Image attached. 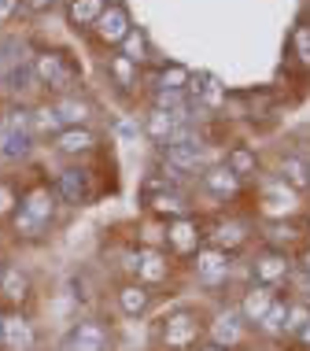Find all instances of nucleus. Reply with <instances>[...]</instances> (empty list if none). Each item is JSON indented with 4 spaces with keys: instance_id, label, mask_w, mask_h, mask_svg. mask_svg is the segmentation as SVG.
Here are the masks:
<instances>
[{
    "instance_id": "obj_1",
    "label": "nucleus",
    "mask_w": 310,
    "mask_h": 351,
    "mask_svg": "<svg viewBox=\"0 0 310 351\" xmlns=\"http://www.w3.org/2000/svg\"><path fill=\"white\" fill-rule=\"evenodd\" d=\"M55 200L60 196L49 185H34L30 193H23L18 196V207L12 211V233L18 241H41L55 218V207H60Z\"/></svg>"
},
{
    "instance_id": "obj_2",
    "label": "nucleus",
    "mask_w": 310,
    "mask_h": 351,
    "mask_svg": "<svg viewBox=\"0 0 310 351\" xmlns=\"http://www.w3.org/2000/svg\"><path fill=\"white\" fill-rule=\"evenodd\" d=\"M203 337H207V318L196 307L170 311L155 329V340L163 351H192L196 344H203Z\"/></svg>"
},
{
    "instance_id": "obj_3",
    "label": "nucleus",
    "mask_w": 310,
    "mask_h": 351,
    "mask_svg": "<svg viewBox=\"0 0 310 351\" xmlns=\"http://www.w3.org/2000/svg\"><path fill=\"white\" fill-rule=\"evenodd\" d=\"M34 152V130H30V111L26 108H8L0 119V159L18 163Z\"/></svg>"
},
{
    "instance_id": "obj_4",
    "label": "nucleus",
    "mask_w": 310,
    "mask_h": 351,
    "mask_svg": "<svg viewBox=\"0 0 310 351\" xmlns=\"http://www.w3.org/2000/svg\"><path fill=\"white\" fill-rule=\"evenodd\" d=\"M30 67H34L37 85H49V89L60 93V97L78 89V67H74L63 52H37L30 60Z\"/></svg>"
},
{
    "instance_id": "obj_5",
    "label": "nucleus",
    "mask_w": 310,
    "mask_h": 351,
    "mask_svg": "<svg viewBox=\"0 0 310 351\" xmlns=\"http://www.w3.org/2000/svg\"><path fill=\"white\" fill-rule=\"evenodd\" d=\"M170 255H166V248H137L126 255V270L133 274L129 281H140L148 285V289H159L166 278H170Z\"/></svg>"
},
{
    "instance_id": "obj_6",
    "label": "nucleus",
    "mask_w": 310,
    "mask_h": 351,
    "mask_svg": "<svg viewBox=\"0 0 310 351\" xmlns=\"http://www.w3.org/2000/svg\"><path fill=\"white\" fill-rule=\"evenodd\" d=\"M248 270H251V281H255V285H270V289H281V285L292 281L296 263H292V255H288V252L262 248L255 259L248 263Z\"/></svg>"
},
{
    "instance_id": "obj_7",
    "label": "nucleus",
    "mask_w": 310,
    "mask_h": 351,
    "mask_svg": "<svg viewBox=\"0 0 310 351\" xmlns=\"http://www.w3.org/2000/svg\"><path fill=\"white\" fill-rule=\"evenodd\" d=\"M148 211H152L155 218L174 222V218L192 215V204H189V196H185L181 189L163 185V178H148Z\"/></svg>"
},
{
    "instance_id": "obj_8",
    "label": "nucleus",
    "mask_w": 310,
    "mask_h": 351,
    "mask_svg": "<svg viewBox=\"0 0 310 351\" xmlns=\"http://www.w3.org/2000/svg\"><path fill=\"white\" fill-rule=\"evenodd\" d=\"M192 270H196V281H200L203 289H218V285H225V281H229V274H233V255L222 252V248H211V244H203V248L196 252Z\"/></svg>"
},
{
    "instance_id": "obj_9",
    "label": "nucleus",
    "mask_w": 310,
    "mask_h": 351,
    "mask_svg": "<svg viewBox=\"0 0 310 351\" xmlns=\"http://www.w3.org/2000/svg\"><path fill=\"white\" fill-rule=\"evenodd\" d=\"M63 351H111V329L100 318L74 322L63 337Z\"/></svg>"
},
{
    "instance_id": "obj_10",
    "label": "nucleus",
    "mask_w": 310,
    "mask_h": 351,
    "mask_svg": "<svg viewBox=\"0 0 310 351\" xmlns=\"http://www.w3.org/2000/svg\"><path fill=\"white\" fill-rule=\"evenodd\" d=\"M248 329H251V326L240 318V311H237V307H225V311H218V315L207 322V340L233 351V348H240V344H244Z\"/></svg>"
},
{
    "instance_id": "obj_11",
    "label": "nucleus",
    "mask_w": 310,
    "mask_h": 351,
    "mask_svg": "<svg viewBox=\"0 0 310 351\" xmlns=\"http://www.w3.org/2000/svg\"><path fill=\"white\" fill-rule=\"evenodd\" d=\"M296 211H299V193L288 189L281 178H270V182L262 185V215H266L270 222H285V218H292Z\"/></svg>"
},
{
    "instance_id": "obj_12",
    "label": "nucleus",
    "mask_w": 310,
    "mask_h": 351,
    "mask_svg": "<svg viewBox=\"0 0 310 351\" xmlns=\"http://www.w3.org/2000/svg\"><path fill=\"white\" fill-rule=\"evenodd\" d=\"M163 163L181 170V174H200L207 167V148L200 145V137L174 141V145H163Z\"/></svg>"
},
{
    "instance_id": "obj_13",
    "label": "nucleus",
    "mask_w": 310,
    "mask_h": 351,
    "mask_svg": "<svg viewBox=\"0 0 310 351\" xmlns=\"http://www.w3.org/2000/svg\"><path fill=\"white\" fill-rule=\"evenodd\" d=\"M203 244V226L196 222L192 215L185 218H174L166 222V237H163V248H170L174 255H196Z\"/></svg>"
},
{
    "instance_id": "obj_14",
    "label": "nucleus",
    "mask_w": 310,
    "mask_h": 351,
    "mask_svg": "<svg viewBox=\"0 0 310 351\" xmlns=\"http://www.w3.org/2000/svg\"><path fill=\"white\" fill-rule=\"evenodd\" d=\"M55 196H60L63 204L86 207L92 200V178H89V170H81V167L60 170V178H55Z\"/></svg>"
},
{
    "instance_id": "obj_15",
    "label": "nucleus",
    "mask_w": 310,
    "mask_h": 351,
    "mask_svg": "<svg viewBox=\"0 0 310 351\" xmlns=\"http://www.w3.org/2000/svg\"><path fill=\"white\" fill-rule=\"evenodd\" d=\"M129 30H133V23H129V12L122 4H107L103 15L92 23V34H96L100 45H122V37Z\"/></svg>"
},
{
    "instance_id": "obj_16",
    "label": "nucleus",
    "mask_w": 310,
    "mask_h": 351,
    "mask_svg": "<svg viewBox=\"0 0 310 351\" xmlns=\"http://www.w3.org/2000/svg\"><path fill=\"white\" fill-rule=\"evenodd\" d=\"M37 329L23 311H4V351H34Z\"/></svg>"
},
{
    "instance_id": "obj_17",
    "label": "nucleus",
    "mask_w": 310,
    "mask_h": 351,
    "mask_svg": "<svg viewBox=\"0 0 310 351\" xmlns=\"http://www.w3.org/2000/svg\"><path fill=\"white\" fill-rule=\"evenodd\" d=\"M274 300H277V289H270V285H255V281H251L248 289L240 292L237 311H240V318L248 322V326H259L262 315H266V311L274 307Z\"/></svg>"
},
{
    "instance_id": "obj_18",
    "label": "nucleus",
    "mask_w": 310,
    "mask_h": 351,
    "mask_svg": "<svg viewBox=\"0 0 310 351\" xmlns=\"http://www.w3.org/2000/svg\"><path fill=\"white\" fill-rule=\"evenodd\" d=\"M115 300H118V311L126 318H144L155 303V289H148V285H140V281H122Z\"/></svg>"
},
{
    "instance_id": "obj_19",
    "label": "nucleus",
    "mask_w": 310,
    "mask_h": 351,
    "mask_svg": "<svg viewBox=\"0 0 310 351\" xmlns=\"http://www.w3.org/2000/svg\"><path fill=\"white\" fill-rule=\"evenodd\" d=\"M30 274L4 263V274H0V300H4L8 311H23V303L30 300Z\"/></svg>"
},
{
    "instance_id": "obj_20",
    "label": "nucleus",
    "mask_w": 310,
    "mask_h": 351,
    "mask_svg": "<svg viewBox=\"0 0 310 351\" xmlns=\"http://www.w3.org/2000/svg\"><path fill=\"white\" fill-rule=\"evenodd\" d=\"M200 185H203V193L218 196V200H233V196L240 193V178L225 163H207L200 170Z\"/></svg>"
},
{
    "instance_id": "obj_21",
    "label": "nucleus",
    "mask_w": 310,
    "mask_h": 351,
    "mask_svg": "<svg viewBox=\"0 0 310 351\" xmlns=\"http://www.w3.org/2000/svg\"><path fill=\"white\" fill-rule=\"evenodd\" d=\"M207 244L211 248H222V252H240L244 244H248V226L237 222V218H218V222L211 226V233H203Z\"/></svg>"
},
{
    "instance_id": "obj_22",
    "label": "nucleus",
    "mask_w": 310,
    "mask_h": 351,
    "mask_svg": "<svg viewBox=\"0 0 310 351\" xmlns=\"http://www.w3.org/2000/svg\"><path fill=\"white\" fill-rule=\"evenodd\" d=\"M52 108H55V115H60L63 130H70V126H86V122L92 119V104H89L86 97H78V93H63V97L55 100Z\"/></svg>"
},
{
    "instance_id": "obj_23",
    "label": "nucleus",
    "mask_w": 310,
    "mask_h": 351,
    "mask_svg": "<svg viewBox=\"0 0 310 351\" xmlns=\"http://www.w3.org/2000/svg\"><path fill=\"white\" fill-rule=\"evenodd\" d=\"M55 148L63 152V156H89L92 148H96V134H92L89 126H70V130H60V134L52 137Z\"/></svg>"
},
{
    "instance_id": "obj_24",
    "label": "nucleus",
    "mask_w": 310,
    "mask_h": 351,
    "mask_svg": "<svg viewBox=\"0 0 310 351\" xmlns=\"http://www.w3.org/2000/svg\"><path fill=\"white\" fill-rule=\"evenodd\" d=\"M185 93H192L196 108H214V104H222V97H225V89L218 85V78L207 74V71L189 74V89H185Z\"/></svg>"
},
{
    "instance_id": "obj_25",
    "label": "nucleus",
    "mask_w": 310,
    "mask_h": 351,
    "mask_svg": "<svg viewBox=\"0 0 310 351\" xmlns=\"http://www.w3.org/2000/svg\"><path fill=\"white\" fill-rule=\"evenodd\" d=\"M277 178L288 189H296V193H310V159H303V156H281Z\"/></svg>"
},
{
    "instance_id": "obj_26",
    "label": "nucleus",
    "mask_w": 310,
    "mask_h": 351,
    "mask_svg": "<svg viewBox=\"0 0 310 351\" xmlns=\"http://www.w3.org/2000/svg\"><path fill=\"white\" fill-rule=\"evenodd\" d=\"M103 8H107V0H67V23L74 30H92Z\"/></svg>"
},
{
    "instance_id": "obj_27",
    "label": "nucleus",
    "mask_w": 310,
    "mask_h": 351,
    "mask_svg": "<svg viewBox=\"0 0 310 351\" xmlns=\"http://www.w3.org/2000/svg\"><path fill=\"white\" fill-rule=\"evenodd\" d=\"M225 167H229L233 174L244 182V178H255L259 174V156L248 145H233L229 152H225Z\"/></svg>"
},
{
    "instance_id": "obj_28",
    "label": "nucleus",
    "mask_w": 310,
    "mask_h": 351,
    "mask_svg": "<svg viewBox=\"0 0 310 351\" xmlns=\"http://www.w3.org/2000/svg\"><path fill=\"white\" fill-rule=\"evenodd\" d=\"M299 241H303V233H299V226H292V222H270L266 226V248L288 252V248H296Z\"/></svg>"
},
{
    "instance_id": "obj_29",
    "label": "nucleus",
    "mask_w": 310,
    "mask_h": 351,
    "mask_svg": "<svg viewBox=\"0 0 310 351\" xmlns=\"http://www.w3.org/2000/svg\"><path fill=\"white\" fill-rule=\"evenodd\" d=\"M122 56H126L133 67L152 60V41H148V34L144 30H129L126 37H122Z\"/></svg>"
},
{
    "instance_id": "obj_30",
    "label": "nucleus",
    "mask_w": 310,
    "mask_h": 351,
    "mask_svg": "<svg viewBox=\"0 0 310 351\" xmlns=\"http://www.w3.org/2000/svg\"><path fill=\"white\" fill-rule=\"evenodd\" d=\"M285 315H288V296H277L274 307L262 315V322L255 326V333L262 337H285Z\"/></svg>"
},
{
    "instance_id": "obj_31",
    "label": "nucleus",
    "mask_w": 310,
    "mask_h": 351,
    "mask_svg": "<svg viewBox=\"0 0 310 351\" xmlns=\"http://www.w3.org/2000/svg\"><path fill=\"white\" fill-rule=\"evenodd\" d=\"M107 74L115 78V85H118V89H137V78H140V74H137V67H133V63H129L122 52L107 56Z\"/></svg>"
},
{
    "instance_id": "obj_32",
    "label": "nucleus",
    "mask_w": 310,
    "mask_h": 351,
    "mask_svg": "<svg viewBox=\"0 0 310 351\" xmlns=\"http://www.w3.org/2000/svg\"><path fill=\"white\" fill-rule=\"evenodd\" d=\"M30 130H34V137H37V134H41V137H55V134H60L63 122H60V115H55L52 104H44V108L30 111Z\"/></svg>"
},
{
    "instance_id": "obj_33",
    "label": "nucleus",
    "mask_w": 310,
    "mask_h": 351,
    "mask_svg": "<svg viewBox=\"0 0 310 351\" xmlns=\"http://www.w3.org/2000/svg\"><path fill=\"white\" fill-rule=\"evenodd\" d=\"M189 93L185 89H155L152 93V108L159 111H189Z\"/></svg>"
},
{
    "instance_id": "obj_34",
    "label": "nucleus",
    "mask_w": 310,
    "mask_h": 351,
    "mask_svg": "<svg viewBox=\"0 0 310 351\" xmlns=\"http://www.w3.org/2000/svg\"><path fill=\"white\" fill-rule=\"evenodd\" d=\"M189 74L192 71L181 67V63H166L155 78V89H189Z\"/></svg>"
},
{
    "instance_id": "obj_35",
    "label": "nucleus",
    "mask_w": 310,
    "mask_h": 351,
    "mask_svg": "<svg viewBox=\"0 0 310 351\" xmlns=\"http://www.w3.org/2000/svg\"><path fill=\"white\" fill-rule=\"evenodd\" d=\"M4 85H8L12 93H26V89H34V85H37L34 67H30V63H12V67H8V74H4Z\"/></svg>"
},
{
    "instance_id": "obj_36",
    "label": "nucleus",
    "mask_w": 310,
    "mask_h": 351,
    "mask_svg": "<svg viewBox=\"0 0 310 351\" xmlns=\"http://www.w3.org/2000/svg\"><path fill=\"white\" fill-rule=\"evenodd\" d=\"M307 318H310V303H303V300H288V315H285V337H296L299 329L307 326Z\"/></svg>"
},
{
    "instance_id": "obj_37",
    "label": "nucleus",
    "mask_w": 310,
    "mask_h": 351,
    "mask_svg": "<svg viewBox=\"0 0 310 351\" xmlns=\"http://www.w3.org/2000/svg\"><path fill=\"white\" fill-rule=\"evenodd\" d=\"M292 49H296V56L310 67V26H299V30L292 34Z\"/></svg>"
},
{
    "instance_id": "obj_38",
    "label": "nucleus",
    "mask_w": 310,
    "mask_h": 351,
    "mask_svg": "<svg viewBox=\"0 0 310 351\" xmlns=\"http://www.w3.org/2000/svg\"><path fill=\"white\" fill-rule=\"evenodd\" d=\"M15 207H18V200H15L12 185H4V182H0V218H4V215H12Z\"/></svg>"
},
{
    "instance_id": "obj_39",
    "label": "nucleus",
    "mask_w": 310,
    "mask_h": 351,
    "mask_svg": "<svg viewBox=\"0 0 310 351\" xmlns=\"http://www.w3.org/2000/svg\"><path fill=\"white\" fill-rule=\"evenodd\" d=\"M23 8H26V12H34V15H44V12H52V8H55V0H23Z\"/></svg>"
},
{
    "instance_id": "obj_40",
    "label": "nucleus",
    "mask_w": 310,
    "mask_h": 351,
    "mask_svg": "<svg viewBox=\"0 0 310 351\" xmlns=\"http://www.w3.org/2000/svg\"><path fill=\"white\" fill-rule=\"evenodd\" d=\"M296 292L303 303H310V274H296Z\"/></svg>"
},
{
    "instance_id": "obj_41",
    "label": "nucleus",
    "mask_w": 310,
    "mask_h": 351,
    "mask_svg": "<svg viewBox=\"0 0 310 351\" xmlns=\"http://www.w3.org/2000/svg\"><path fill=\"white\" fill-rule=\"evenodd\" d=\"M23 0H0V23H12V15L18 12Z\"/></svg>"
},
{
    "instance_id": "obj_42",
    "label": "nucleus",
    "mask_w": 310,
    "mask_h": 351,
    "mask_svg": "<svg viewBox=\"0 0 310 351\" xmlns=\"http://www.w3.org/2000/svg\"><path fill=\"white\" fill-rule=\"evenodd\" d=\"M296 270H299V274H310V244H303V248H299V255H296Z\"/></svg>"
},
{
    "instance_id": "obj_43",
    "label": "nucleus",
    "mask_w": 310,
    "mask_h": 351,
    "mask_svg": "<svg viewBox=\"0 0 310 351\" xmlns=\"http://www.w3.org/2000/svg\"><path fill=\"white\" fill-rule=\"evenodd\" d=\"M296 340H299V344H303V348H310V318H307V326H303V329H299V333H296Z\"/></svg>"
},
{
    "instance_id": "obj_44",
    "label": "nucleus",
    "mask_w": 310,
    "mask_h": 351,
    "mask_svg": "<svg viewBox=\"0 0 310 351\" xmlns=\"http://www.w3.org/2000/svg\"><path fill=\"white\" fill-rule=\"evenodd\" d=\"M192 351H229V348H222V344H211V340H203V344H196Z\"/></svg>"
},
{
    "instance_id": "obj_45",
    "label": "nucleus",
    "mask_w": 310,
    "mask_h": 351,
    "mask_svg": "<svg viewBox=\"0 0 310 351\" xmlns=\"http://www.w3.org/2000/svg\"><path fill=\"white\" fill-rule=\"evenodd\" d=\"M0 348H4V311H0Z\"/></svg>"
},
{
    "instance_id": "obj_46",
    "label": "nucleus",
    "mask_w": 310,
    "mask_h": 351,
    "mask_svg": "<svg viewBox=\"0 0 310 351\" xmlns=\"http://www.w3.org/2000/svg\"><path fill=\"white\" fill-rule=\"evenodd\" d=\"M0 274H4V259H0Z\"/></svg>"
}]
</instances>
